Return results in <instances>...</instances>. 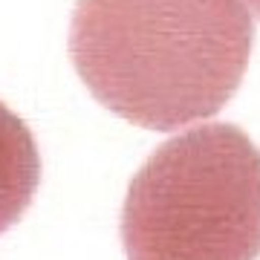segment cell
<instances>
[{"label": "cell", "mask_w": 260, "mask_h": 260, "mask_svg": "<svg viewBox=\"0 0 260 260\" xmlns=\"http://www.w3.org/2000/svg\"><path fill=\"white\" fill-rule=\"evenodd\" d=\"M251 41L246 0H78L70 23L84 87L148 130L214 116L237 93Z\"/></svg>", "instance_id": "cell-1"}, {"label": "cell", "mask_w": 260, "mask_h": 260, "mask_svg": "<svg viewBox=\"0 0 260 260\" xmlns=\"http://www.w3.org/2000/svg\"><path fill=\"white\" fill-rule=\"evenodd\" d=\"M41 182V156L26 121L0 102V234L20 220Z\"/></svg>", "instance_id": "cell-3"}, {"label": "cell", "mask_w": 260, "mask_h": 260, "mask_svg": "<svg viewBox=\"0 0 260 260\" xmlns=\"http://www.w3.org/2000/svg\"><path fill=\"white\" fill-rule=\"evenodd\" d=\"M246 3H249L251 9H254V12H257V15H260V0H246Z\"/></svg>", "instance_id": "cell-4"}, {"label": "cell", "mask_w": 260, "mask_h": 260, "mask_svg": "<svg viewBox=\"0 0 260 260\" xmlns=\"http://www.w3.org/2000/svg\"><path fill=\"white\" fill-rule=\"evenodd\" d=\"M121 243L127 260H257V145L223 121L168 139L130 179Z\"/></svg>", "instance_id": "cell-2"}]
</instances>
